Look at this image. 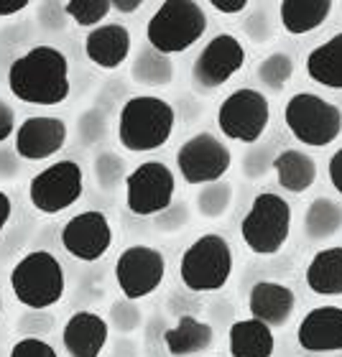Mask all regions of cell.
Masks as SVG:
<instances>
[{
	"label": "cell",
	"instance_id": "obj_1",
	"mask_svg": "<svg viewBox=\"0 0 342 357\" xmlns=\"http://www.w3.org/2000/svg\"><path fill=\"white\" fill-rule=\"evenodd\" d=\"M69 61L57 46H31L8 69V89L26 105H61L69 97Z\"/></svg>",
	"mask_w": 342,
	"mask_h": 357
},
{
	"label": "cell",
	"instance_id": "obj_2",
	"mask_svg": "<svg viewBox=\"0 0 342 357\" xmlns=\"http://www.w3.org/2000/svg\"><path fill=\"white\" fill-rule=\"evenodd\" d=\"M177 126V110L164 97L135 95L118 112V141L131 153H149L166 146Z\"/></svg>",
	"mask_w": 342,
	"mask_h": 357
},
{
	"label": "cell",
	"instance_id": "obj_3",
	"mask_svg": "<svg viewBox=\"0 0 342 357\" xmlns=\"http://www.w3.org/2000/svg\"><path fill=\"white\" fill-rule=\"evenodd\" d=\"M10 289L18 304L31 312H44L61 301L67 291V275L54 253L31 250L10 271Z\"/></svg>",
	"mask_w": 342,
	"mask_h": 357
},
{
	"label": "cell",
	"instance_id": "obj_4",
	"mask_svg": "<svg viewBox=\"0 0 342 357\" xmlns=\"http://www.w3.org/2000/svg\"><path fill=\"white\" fill-rule=\"evenodd\" d=\"M207 31V13L194 0H166L146 23V44L164 56L189 52Z\"/></svg>",
	"mask_w": 342,
	"mask_h": 357
},
{
	"label": "cell",
	"instance_id": "obj_5",
	"mask_svg": "<svg viewBox=\"0 0 342 357\" xmlns=\"http://www.w3.org/2000/svg\"><path fill=\"white\" fill-rule=\"evenodd\" d=\"M232 275V248L217 235L205 232L181 253L179 278L194 294H212L228 286Z\"/></svg>",
	"mask_w": 342,
	"mask_h": 357
},
{
	"label": "cell",
	"instance_id": "obj_6",
	"mask_svg": "<svg viewBox=\"0 0 342 357\" xmlns=\"http://www.w3.org/2000/svg\"><path fill=\"white\" fill-rule=\"evenodd\" d=\"M283 123L299 143L327 149L342 133V110L314 92H297L283 105Z\"/></svg>",
	"mask_w": 342,
	"mask_h": 357
},
{
	"label": "cell",
	"instance_id": "obj_7",
	"mask_svg": "<svg viewBox=\"0 0 342 357\" xmlns=\"http://www.w3.org/2000/svg\"><path fill=\"white\" fill-rule=\"evenodd\" d=\"M291 235V204L281 194L260 192L240 220V238L255 255H276Z\"/></svg>",
	"mask_w": 342,
	"mask_h": 357
},
{
	"label": "cell",
	"instance_id": "obj_8",
	"mask_svg": "<svg viewBox=\"0 0 342 357\" xmlns=\"http://www.w3.org/2000/svg\"><path fill=\"white\" fill-rule=\"evenodd\" d=\"M271 123V102L253 87H238L217 107V128L225 138L253 146Z\"/></svg>",
	"mask_w": 342,
	"mask_h": 357
},
{
	"label": "cell",
	"instance_id": "obj_9",
	"mask_svg": "<svg viewBox=\"0 0 342 357\" xmlns=\"http://www.w3.org/2000/svg\"><path fill=\"white\" fill-rule=\"evenodd\" d=\"M84 192V172L82 166L64 158L54 161L29 181V202L31 207L41 215H59L75 207Z\"/></svg>",
	"mask_w": 342,
	"mask_h": 357
},
{
	"label": "cell",
	"instance_id": "obj_10",
	"mask_svg": "<svg viewBox=\"0 0 342 357\" xmlns=\"http://www.w3.org/2000/svg\"><path fill=\"white\" fill-rule=\"evenodd\" d=\"M177 194V176L161 161H143L126 176V207L138 217L161 215Z\"/></svg>",
	"mask_w": 342,
	"mask_h": 357
},
{
	"label": "cell",
	"instance_id": "obj_11",
	"mask_svg": "<svg viewBox=\"0 0 342 357\" xmlns=\"http://www.w3.org/2000/svg\"><path fill=\"white\" fill-rule=\"evenodd\" d=\"M230 149L212 133L192 135L177 151V172L189 186L215 184L230 172Z\"/></svg>",
	"mask_w": 342,
	"mask_h": 357
},
{
	"label": "cell",
	"instance_id": "obj_12",
	"mask_svg": "<svg viewBox=\"0 0 342 357\" xmlns=\"http://www.w3.org/2000/svg\"><path fill=\"white\" fill-rule=\"evenodd\" d=\"M166 258L158 248L128 245L115 261V283L123 298L141 301L164 283Z\"/></svg>",
	"mask_w": 342,
	"mask_h": 357
},
{
	"label": "cell",
	"instance_id": "obj_13",
	"mask_svg": "<svg viewBox=\"0 0 342 357\" xmlns=\"http://www.w3.org/2000/svg\"><path fill=\"white\" fill-rule=\"evenodd\" d=\"M246 64V46L232 33H217L202 46L192 64L194 82L202 89H217L228 84Z\"/></svg>",
	"mask_w": 342,
	"mask_h": 357
},
{
	"label": "cell",
	"instance_id": "obj_14",
	"mask_svg": "<svg viewBox=\"0 0 342 357\" xmlns=\"http://www.w3.org/2000/svg\"><path fill=\"white\" fill-rule=\"evenodd\" d=\"M61 248L72 258L82 263L100 261L112 245V225L110 220L97 212V209H84L80 215L69 217L61 227Z\"/></svg>",
	"mask_w": 342,
	"mask_h": 357
},
{
	"label": "cell",
	"instance_id": "obj_15",
	"mask_svg": "<svg viewBox=\"0 0 342 357\" xmlns=\"http://www.w3.org/2000/svg\"><path fill=\"white\" fill-rule=\"evenodd\" d=\"M67 123L57 115H31L15 128L13 149L26 161H46L67 146Z\"/></svg>",
	"mask_w": 342,
	"mask_h": 357
},
{
	"label": "cell",
	"instance_id": "obj_16",
	"mask_svg": "<svg viewBox=\"0 0 342 357\" xmlns=\"http://www.w3.org/2000/svg\"><path fill=\"white\" fill-rule=\"evenodd\" d=\"M297 342L306 352H342V306H314L302 317Z\"/></svg>",
	"mask_w": 342,
	"mask_h": 357
},
{
	"label": "cell",
	"instance_id": "obj_17",
	"mask_svg": "<svg viewBox=\"0 0 342 357\" xmlns=\"http://www.w3.org/2000/svg\"><path fill=\"white\" fill-rule=\"evenodd\" d=\"M110 337V324L95 312H75L61 329V344L69 357H100Z\"/></svg>",
	"mask_w": 342,
	"mask_h": 357
},
{
	"label": "cell",
	"instance_id": "obj_18",
	"mask_svg": "<svg viewBox=\"0 0 342 357\" xmlns=\"http://www.w3.org/2000/svg\"><path fill=\"white\" fill-rule=\"evenodd\" d=\"M297 309V296L286 283L278 281H258L248 294V312L251 317L271 329L289 324Z\"/></svg>",
	"mask_w": 342,
	"mask_h": 357
},
{
	"label": "cell",
	"instance_id": "obj_19",
	"mask_svg": "<svg viewBox=\"0 0 342 357\" xmlns=\"http://www.w3.org/2000/svg\"><path fill=\"white\" fill-rule=\"evenodd\" d=\"M131 31L123 23H103L87 31L84 36V56L100 69H118L131 56Z\"/></svg>",
	"mask_w": 342,
	"mask_h": 357
},
{
	"label": "cell",
	"instance_id": "obj_20",
	"mask_svg": "<svg viewBox=\"0 0 342 357\" xmlns=\"http://www.w3.org/2000/svg\"><path fill=\"white\" fill-rule=\"evenodd\" d=\"M215 344V329L207 321L181 314L174 327L164 332V347L171 357H192L207 352Z\"/></svg>",
	"mask_w": 342,
	"mask_h": 357
},
{
	"label": "cell",
	"instance_id": "obj_21",
	"mask_svg": "<svg viewBox=\"0 0 342 357\" xmlns=\"http://www.w3.org/2000/svg\"><path fill=\"white\" fill-rule=\"evenodd\" d=\"M271 169L276 172V181L283 192L304 194L317 181V161L312 153H304L299 149H283L274 156Z\"/></svg>",
	"mask_w": 342,
	"mask_h": 357
},
{
	"label": "cell",
	"instance_id": "obj_22",
	"mask_svg": "<svg viewBox=\"0 0 342 357\" xmlns=\"http://www.w3.org/2000/svg\"><path fill=\"white\" fill-rule=\"evenodd\" d=\"M332 0H283L278 3V23L289 36H306L327 21Z\"/></svg>",
	"mask_w": 342,
	"mask_h": 357
},
{
	"label": "cell",
	"instance_id": "obj_23",
	"mask_svg": "<svg viewBox=\"0 0 342 357\" xmlns=\"http://www.w3.org/2000/svg\"><path fill=\"white\" fill-rule=\"evenodd\" d=\"M228 350L232 357H274V329L258 319H240L228 332Z\"/></svg>",
	"mask_w": 342,
	"mask_h": 357
},
{
	"label": "cell",
	"instance_id": "obj_24",
	"mask_svg": "<svg viewBox=\"0 0 342 357\" xmlns=\"http://www.w3.org/2000/svg\"><path fill=\"white\" fill-rule=\"evenodd\" d=\"M304 69L314 84L327 89H342V31L306 54Z\"/></svg>",
	"mask_w": 342,
	"mask_h": 357
},
{
	"label": "cell",
	"instance_id": "obj_25",
	"mask_svg": "<svg viewBox=\"0 0 342 357\" xmlns=\"http://www.w3.org/2000/svg\"><path fill=\"white\" fill-rule=\"evenodd\" d=\"M304 281L320 296H342V245L322 248L306 266Z\"/></svg>",
	"mask_w": 342,
	"mask_h": 357
},
{
	"label": "cell",
	"instance_id": "obj_26",
	"mask_svg": "<svg viewBox=\"0 0 342 357\" xmlns=\"http://www.w3.org/2000/svg\"><path fill=\"white\" fill-rule=\"evenodd\" d=\"M174 61L171 56H164L154 46H141L131 61V79L143 87H166L174 82Z\"/></svg>",
	"mask_w": 342,
	"mask_h": 357
},
{
	"label": "cell",
	"instance_id": "obj_27",
	"mask_svg": "<svg viewBox=\"0 0 342 357\" xmlns=\"http://www.w3.org/2000/svg\"><path fill=\"white\" fill-rule=\"evenodd\" d=\"M342 230V207L335 199L317 197L304 209V232L314 243L329 240Z\"/></svg>",
	"mask_w": 342,
	"mask_h": 357
},
{
	"label": "cell",
	"instance_id": "obj_28",
	"mask_svg": "<svg viewBox=\"0 0 342 357\" xmlns=\"http://www.w3.org/2000/svg\"><path fill=\"white\" fill-rule=\"evenodd\" d=\"M232 207V184H228L225 178L215 181V184L202 186L197 194V212L207 220H217V217L228 215Z\"/></svg>",
	"mask_w": 342,
	"mask_h": 357
},
{
	"label": "cell",
	"instance_id": "obj_29",
	"mask_svg": "<svg viewBox=\"0 0 342 357\" xmlns=\"http://www.w3.org/2000/svg\"><path fill=\"white\" fill-rule=\"evenodd\" d=\"M255 75H258V79L266 84L268 89L281 92V89L291 82V77H294V56L286 52L268 54L266 59L258 64Z\"/></svg>",
	"mask_w": 342,
	"mask_h": 357
},
{
	"label": "cell",
	"instance_id": "obj_30",
	"mask_svg": "<svg viewBox=\"0 0 342 357\" xmlns=\"http://www.w3.org/2000/svg\"><path fill=\"white\" fill-rule=\"evenodd\" d=\"M110 10H112L110 0H67L64 3L67 18H72L77 26H82V29L89 31L103 26Z\"/></svg>",
	"mask_w": 342,
	"mask_h": 357
},
{
	"label": "cell",
	"instance_id": "obj_31",
	"mask_svg": "<svg viewBox=\"0 0 342 357\" xmlns=\"http://www.w3.org/2000/svg\"><path fill=\"white\" fill-rule=\"evenodd\" d=\"M126 176H128L126 164H123L120 156H115L110 151H103V153L95 158V178L105 192H112L120 181H126Z\"/></svg>",
	"mask_w": 342,
	"mask_h": 357
},
{
	"label": "cell",
	"instance_id": "obj_32",
	"mask_svg": "<svg viewBox=\"0 0 342 357\" xmlns=\"http://www.w3.org/2000/svg\"><path fill=\"white\" fill-rule=\"evenodd\" d=\"M77 133H80V141L84 146H95L97 141H103L105 133H107V123H105V115L100 110H84L80 115V123H77Z\"/></svg>",
	"mask_w": 342,
	"mask_h": 357
},
{
	"label": "cell",
	"instance_id": "obj_33",
	"mask_svg": "<svg viewBox=\"0 0 342 357\" xmlns=\"http://www.w3.org/2000/svg\"><path fill=\"white\" fill-rule=\"evenodd\" d=\"M110 324L118 332H133L141 324V309L131 298H120L110 309Z\"/></svg>",
	"mask_w": 342,
	"mask_h": 357
},
{
	"label": "cell",
	"instance_id": "obj_34",
	"mask_svg": "<svg viewBox=\"0 0 342 357\" xmlns=\"http://www.w3.org/2000/svg\"><path fill=\"white\" fill-rule=\"evenodd\" d=\"M8 357H59L52 344L38 340V337H23L10 347V355Z\"/></svg>",
	"mask_w": 342,
	"mask_h": 357
},
{
	"label": "cell",
	"instance_id": "obj_35",
	"mask_svg": "<svg viewBox=\"0 0 342 357\" xmlns=\"http://www.w3.org/2000/svg\"><path fill=\"white\" fill-rule=\"evenodd\" d=\"M271 164H274V156H268V149H258L248 153L243 169H246L248 178H260L266 174V169H271Z\"/></svg>",
	"mask_w": 342,
	"mask_h": 357
},
{
	"label": "cell",
	"instance_id": "obj_36",
	"mask_svg": "<svg viewBox=\"0 0 342 357\" xmlns=\"http://www.w3.org/2000/svg\"><path fill=\"white\" fill-rule=\"evenodd\" d=\"M248 29V36L253 38V41H266V38H271V33H274V26L271 23H266V10H255L251 18H248L246 23Z\"/></svg>",
	"mask_w": 342,
	"mask_h": 357
},
{
	"label": "cell",
	"instance_id": "obj_37",
	"mask_svg": "<svg viewBox=\"0 0 342 357\" xmlns=\"http://www.w3.org/2000/svg\"><path fill=\"white\" fill-rule=\"evenodd\" d=\"M10 135H15V110L0 97V146L8 143Z\"/></svg>",
	"mask_w": 342,
	"mask_h": 357
},
{
	"label": "cell",
	"instance_id": "obj_38",
	"mask_svg": "<svg viewBox=\"0 0 342 357\" xmlns=\"http://www.w3.org/2000/svg\"><path fill=\"white\" fill-rule=\"evenodd\" d=\"M21 156L15 153V149H6L0 146V178H15L18 176V169H21Z\"/></svg>",
	"mask_w": 342,
	"mask_h": 357
},
{
	"label": "cell",
	"instance_id": "obj_39",
	"mask_svg": "<svg viewBox=\"0 0 342 357\" xmlns=\"http://www.w3.org/2000/svg\"><path fill=\"white\" fill-rule=\"evenodd\" d=\"M54 15H64V3H41L38 6V21L44 29H54L61 31V26L54 21Z\"/></svg>",
	"mask_w": 342,
	"mask_h": 357
},
{
	"label": "cell",
	"instance_id": "obj_40",
	"mask_svg": "<svg viewBox=\"0 0 342 357\" xmlns=\"http://www.w3.org/2000/svg\"><path fill=\"white\" fill-rule=\"evenodd\" d=\"M327 176H329V184L335 186V192L342 197V146L332 153V156H329Z\"/></svg>",
	"mask_w": 342,
	"mask_h": 357
},
{
	"label": "cell",
	"instance_id": "obj_41",
	"mask_svg": "<svg viewBox=\"0 0 342 357\" xmlns=\"http://www.w3.org/2000/svg\"><path fill=\"white\" fill-rule=\"evenodd\" d=\"M212 10H217L220 15H238L243 10H248V0H209Z\"/></svg>",
	"mask_w": 342,
	"mask_h": 357
},
{
	"label": "cell",
	"instance_id": "obj_42",
	"mask_svg": "<svg viewBox=\"0 0 342 357\" xmlns=\"http://www.w3.org/2000/svg\"><path fill=\"white\" fill-rule=\"evenodd\" d=\"M29 8V0H0V18H13Z\"/></svg>",
	"mask_w": 342,
	"mask_h": 357
},
{
	"label": "cell",
	"instance_id": "obj_43",
	"mask_svg": "<svg viewBox=\"0 0 342 357\" xmlns=\"http://www.w3.org/2000/svg\"><path fill=\"white\" fill-rule=\"evenodd\" d=\"M10 215H13V202L0 189V232L6 230V225L10 222Z\"/></svg>",
	"mask_w": 342,
	"mask_h": 357
},
{
	"label": "cell",
	"instance_id": "obj_44",
	"mask_svg": "<svg viewBox=\"0 0 342 357\" xmlns=\"http://www.w3.org/2000/svg\"><path fill=\"white\" fill-rule=\"evenodd\" d=\"M110 6H112V10H118V13H135L138 8L143 6L141 0H110Z\"/></svg>",
	"mask_w": 342,
	"mask_h": 357
},
{
	"label": "cell",
	"instance_id": "obj_45",
	"mask_svg": "<svg viewBox=\"0 0 342 357\" xmlns=\"http://www.w3.org/2000/svg\"><path fill=\"white\" fill-rule=\"evenodd\" d=\"M0 317H3V298H0Z\"/></svg>",
	"mask_w": 342,
	"mask_h": 357
}]
</instances>
